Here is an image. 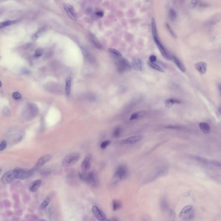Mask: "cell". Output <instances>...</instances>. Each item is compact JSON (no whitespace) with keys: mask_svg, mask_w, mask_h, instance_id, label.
I'll use <instances>...</instances> for the list:
<instances>
[{"mask_svg":"<svg viewBox=\"0 0 221 221\" xmlns=\"http://www.w3.org/2000/svg\"><path fill=\"white\" fill-rule=\"evenodd\" d=\"M79 175L80 180L85 181L92 187H96L98 185V177L94 172H83L82 173H79Z\"/></svg>","mask_w":221,"mask_h":221,"instance_id":"obj_1","label":"cell"},{"mask_svg":"<svg viewBox=\"0 0 221 221\" xmlns=\"http://www.w3.org/2000/svg\"><path fill=\"white\" fill-rule=\"evenodd\" d=\"M81 158V154L78 152H74L68 154L64 158L62 165L64 167H69L74 165Z\"/></svg>","mask_w":221,"mask_h":221,"instance_id":"obj_2","label":"cell"},{"mask_svg":"<svg viewBox=\"0 0 221 221\" xmlns=\"http://www.w3.org/2000/svg\"><path fill=\"white\" fill-rule=\"evenodd\" d=\"M195 211L194 207L191 205L185 206L179 214V217L183 220H191L194 218Z\"/></svg>","mask_w":221,"mask_h":221,"instance_id":"obj_3","label":"cell"},{"mask_svg":"<svg viewBox=\"0 0 221 221\" xmlns=\"http://www.w3.org/2000/svg\"><path fill=\"white\" fill-rule=\"evenodd\" d=\"M116 65L117 70L120 73L130 71L132 69V65L130 63L127 59L123 58L118 60Z\"/></svg>","mask_w":221,"mask_h":221,"instance_id":"obj_4","label":"cell"},{"mask_svg":"<svg viewBox=\"0 0 221 221\" xmlns=\"http://www.w3.org/2000/svg\"><path fill=\"white\" fill-rule=\"evenodd\" d=\"M32 170L21 168H16L13 170L14 175L16 179L23 180L29 178L32 175Z\"/></svg>","mask_w":221,"mask_h":221,"instance_id":"obj_5","label":"cell"},{"mask_svg":"<svg viewBox=\"0 0 221 221\" xmlns=\"http://www.w3.org/2000/svg\"><path fill=\"white\" fill-rule=\"evenodd\" d=\"M153 38L155 43L156 44L157 46L158 47L162 55L163 56V57L167 60H172V56L169 54L167 50L165 49V47L161 43L159 39V37L154 38Z\"/></svg>","mask_w":221,"mask_h":221,"instance_id":"obj_6","label":"cell"},{"mask_svg":"<svg viewBox=\"0 0 221 221\" xmlns=\"http://www.w3.org/2000/svg\"><path fill=\"white\" fill-rule=\"evenodd\" d=\"M38 113V108L35 105L28 104L23 112V115L28 119L36 116Z\"/></svg>","mask_w":221,"mask_h":221,"instance_id":"obj_7","label":"cell"},{"mask_svg":"<svg viewBox=\"0 0 221 221\" xmlns=\"http://www.w3.org/2000/svg\"><path fill=\"white\" fill-rule=\"evenodd\" d=\"M52 156L50 154H47L41 157L38 159L34 167L32 170V171H34L40 168L45 164L50 161L52 159Z\"/></svg>","mask_w":221,"mask_h":221,"instance_id":"obj_8","label":"cell"},{"mask_svg":"<svg viewBox=\"0 0 221 221\" xmlns=\"http://www.w3.org/2000/svg\"><path fill=\"white\" fill-rule=\"evenodd\" d=\"M63 6H64V8L65 9V11L66 13L67 16H68L72 20H74V21L77 20V14L73 7L71 5L68 4H64Z\"/></svg>","mask_w":221,"mask_h":221,"instance_id":"obj_9","label":"cell"},{"mask_svg":"<svg viewBox=\"0 0 221 221\" xmlns=\"http://www.w3.org/2000/svg\"><path fill=\"white\" fill-rule=\"evenodd\" d=\"M92 162V156L90 154H87L81 165L83 172H88L89 171L91 166Z\"/></svg>","mask_w":221,"mask_h":221,"instance_id":"obj_10","label":"cell"},{"mask_svg":"<svg viewBox=\"0 0 221 221\" xmlns=\"http://www.w3.org/2000/svg\"><path fill=\"white\" fill-rule=\"evenodd\" d=\"M16 179L13 171H10L5 173L0 180V182L3 184H8L13 182Z\"/></svg>","mask_w":221,"mask_h":221,"instance_id":"obj_11","label":"cell"},{"mask_svg":"<svg viewBox=\"0 0 221 221\" xmlns=\"http://www.w3.org/2000/svg\"><path fill=\"white\" fill-rule=\"evenodd\" d=\"M92 212L94 216L99 221L105 220L106 216L102 211L100 210L97 206H93L92 208Z\"/></svg>","mask_w":221,"mask_h":221,"instance_id":"obj_12","label":"cell"},{"mask_svg":"<svg viewBox=\"0 0 221 221\" xmlns=\"http://www.w3.org/2000/svg\"><path fill=\"white\" fill-rule=\"evenodd\" d=\"M132 67L134 69L142 71L144 68V65L143 60L139 58H135L133 60Z\"/></svg>","mask_w":221,"mask_h":221,"instance_id":"obj_13","label":"cell"},{"mask_svg":"<svg viewBox=\"0 0 221 221\" xmlns=\"http://www.w3.org/2000/svg\"><path fill=\"white\" fill-rule=\"evenodd\" d=\"M143 138V136L142 135H136L123 140L121 141V143L124 144H133L138 143L139 141L141 140Z\"/></svg>","mask_w":221,"mask_h":221,"instance_id":"obj_14","label":"cell"},{"mask_svg":"<svg viewBox=\"0 0 221 221\" xmlns=\"http://www.w3.org/2000/svg\"><path fill=\"white\" fill-rule=\"evenodd\" d=\"M194 67L201 74L205 73L207 70V65L204 62H199L194 65Z\"/></svg>","mask_w":221,"mask_h":221,"instance_id":"obj_15","label":"cell"},{"mask_svg":"<svg viewBox=\"0 0 221 221\" xmlns=\"http://www.w3.org/2000/svg\"><path fill=\"white\" fill-rule=\"evenodd\" d=\"M172 60H173L174 62L177 67L179 69L181 70V71L184 73L186 72V68L183 64L182 63L181 60L179 59L176 56L173 55L172 56Z\"/></svg>","mask_w":221,"mask_h":221,"instance_id":"obj_16","label":"cell"},{"mask_svg":"<svg viewBox=\"0 0 221 221\" xmlns=\"http://www.w3.org/2000/svg\"><path fill=\"white\" fill-rule=\"evenodd\" d=\"M117 171L119 173L122 179H124L127 178L128 175V169L125 165L119 166L117 168Z\"/></svg>","mask_w":221,"mask_h":221,"instance_id":"obj_17","label":"cell"},{"mask_svg":"<svg viewBox=\"0 0 221 221\" xmlns=\"http://www.w3.org/2000/svg\"><path fill=\"white\" fill-rule=\"evenodd\" d=\"M71 83V77L68 76L65 81V93L67 96H69L70 94Z\"/></svg>","mask_w":221,"mask_h":221,"instance_id":"obj_18","label":"cell"},{"mask_svg":"<svg viewBox=\"0 0 221 221\" xmlns=\"http://www.w3.org/2000/svg\"><path fill=\"white\" fill-rule=\"evenodd\" d=\"M146 112L145 111H141L140 112L134 113L130 116L129 120L130 121L140 119L145 116Z\"/></svg>","mask_w":221,"mask_h":221,"instance_id":"obj_19","label":"cell"},{"mask_svg":"<svg viewBox=\"0 0 221 221\" xmlns=\"http://www.w3.org/2000/svg\"><path fill=\"white\" fill-rule=\"evenodd\" d=\"M108 51L110 54L112 55V56L113 57V58L116 60H118L119 59L123 58V55L121 54V52H120L115 49H114L113 48H110L108 49Z\"/></svg>","mask_w":221,"mask_h":221,"instance_id":"obj_20","label":"cell"},{"mask_svg":"<svg viewBox=\"0 0 221 221\" xmlns=\"http://www.w3.org/2000/svg\"><path fill=\"white\" fill-rule=\"evenodd\" d=\"M42 183L41 180H37L31 183L29 188V190L32 192H36L38 190Z\"/></svg>","mask_w":221,"mask_h":221,"instance_id":"obj_21","label":"cell"},{"mask_svg":"<svg viewBox=\"0 0 221 221\" xmlns=\"http://www.w3.org/2000/svg\"><path fill=\"white\" fill-rule=\"evenodd\" d=\"M122 179L121 175L117 171H116L113 175L111 183L113 185H116L117 183H119Z\"/></svg>","mask_w":221,"mask_h":221,"instance_id":"obj_22","label":"cell"},{"mask_svg":"<svg viewBox=\"0 0 221 221\" xmlns=\"http://www.w3.org/2000/svg\"><path fill=\"white\" fill-rule=\"evenodd\" d=\"M199 127L203 132L206 134H209L211 131L210 126L207 123L201 122L199 124Z\"/></svg>","mask_w":221,"mask_h":221,"instance_id":"obj_23","label":"cell"},{"mask_svg":"<svg viewBox=\"0 0 221 221\" xmlns=\"http://www.w3.org/2000/svg\"><path fill=\"white\" fill-rule=\"evenodd\" d=\"M151 27H152V34L153 38L158 37L155 19L154 17H152V20H151Z\"/></svg>","mask_w":221,"mask_h":221,"instance_id":"obj_24","label":"cell"},{"mask_svg":"<svg viewBox=\"0 0 221 221\" xmlns=\"http://www.w3.org/2000/svg\"><path fill=\"white\" fill-rule=\"evenodd\" d=\"M175 103L181 104V102L180 100H179L178 99H173V98L167 99L165 101V105L167 107L170 108Z\"/></svg>","mask_w":221,"mask_h":221,"instance_id":"obj_25","label":"cell"},{"mask_svg":"<svg viewBox=\"0 0 221 221\" xmlns=\"http://www.w3.org/2000/svg\"><path fill=\"white\" fill-rule=\"evenodd\" d=\"M90 38L92 41V43L94 46L98 49H101L102 48V45L101 44L99 41L96 38L95 36L93 35H91L90 36Z\"/></svg>","mask_w":221,"mask_h":221,"instance_id":"obj_26","label":"cell"},{"mask_svg":"<svg viewBox=\"0 0 221 221\" xmlns=\"http://www.w3.org/2000/svg\"><path fill=\"white\" fill-rule=\"evenodd\" d=\"M82 51H83V54L84 55L85 57L87 58V60L90 62L91 63L94 60H93V58L92 57V54L89 52V51L85 48H82Z\"/></svg>","mask_w":221,"mask_h":221,"instance_id":"obj_27","label":"cell"},{"mask_svg":"<svg viewBox=\"0 0 221 221\" xmlns=\"http://www.w3.org/2000/svg\"><path fill=\"white\" fill-rule=\"evenodd\" d=\"M18 21V20H7L5 22H0V28H3L7 26L14 24L17 22Z\"/></svg>","mask_w":221,"mask_h":221,"instance_id":"obj_28","label":"cell"},{"mask_svg":"<svg viewBox=\"0 0 221 221\" xmlns=\"http://www.w3.org/2000/svg\"><path fill=\"white\" fill-rule=\"evenodd\" d=\"M148 65H149L150 67L154 69V70H156L161 72H165L164 70L163 69L162 67H161L160 66H159L158 65L155 64V63L150 62V61H148Z\"/></svg>","mask_w":221,"mask_h":221,"instance_id":"obj_29","label":"cell"},{"mask_svg":"<svg viewBox=\"0 0 221 221\" xmlns=\"http://www.w3.org/2000/svg\"><path fill=\"white\" fill-rule=\"evenodd\" d=\"M121 207V204L120 201L117 200H114L112 202V207L113 210L116 211L119 210Z\"/></svg>","mask_w":221,"mask_h":221,"instance_id":"obj_30","label":"cell"},{"mask_svg":"<svg viewBox=\"0 0 221 221\" xmlns=\"http://www.w3.org/2000/svg\"><path fill=\"white\" fill-rule=\"evenodd\" d=\"M50 202V199L49 197H47L44 201H43V203L41 205V207L43 209H45L49 205Z\"/></svg>","mask_w":221,"mask_h":221,"instance_id":"obj_31","label":"cell"},{"mask_svg":"<svg viewBox=\"0 0 221 221\" xmlns=\"http://www.w3.org/2000/svg\"><path fill=\"white\" fill-rule=\"evenodd\" d=\"M169 14H170V18L172 20H174L176 19L177 17L176 11L173 8H171L170 9V11H169Z\"/></svg>","mask_w":221,"mask_h":221,"instance_id":"obj_32","label":"cell"},{"mask_svg":"<svg viewBox=\"0 0 221 221\" xmlns=\"http://www.w3.org/2000/svg\"><path fill=\"white\" fill-rule=\"evenodd\" d=\"M121 128L120 127H117L114 129L113 135L115 137H118L120 136L121 133Z\"/></svg>","mask_w":221,"mask_h":221,"instance_id":"obj_33","label":"cell"},{"mask_svg":"<svg viewBox=\"0 0 221 221\" xmlns=\"http://www.w3.org/2000/svg\"><path fill=\"white\" fill-rule=\"evenodd\" d=\"M202 0H191L190 2V7L193 8H195L199 4Z\"/></svg>","mask_w":221,"mask_h":221,"instance_id":"obj_34","label":"cell"},{"mask_svg":"<svg viewBox=\"0 0 221 221\" xmlns=\"http://www.w3.org/2000/svg\"><path fill=\"white\" fill-rule=\"evenodd\" d=\"M161 208L163 210H166L168 208V204L167 202L165 199H162L161 201Z\"/></svg>","mask_w":221,"mask_h":221,"instance_id":"obj_35","label":"cell"},{"mask_svg":"<svg viewBox=\"0 0 221 221\" xmlns=\"http://www.w3.org/2000/svg\"><path fill=\"white\" fill-rule=\"evenodd\" d=\"M111 143V141L110 140H107L104 141L101 144V148L102 149H105Z\"/></svg>","mask_w":221,"mask_h":221,"instance_id":"obj_36","label":"cell"},{"mask_svg":"<svg viewBox=\"0 0 221 221\" xmlns=\"http://www.w3.org/2000/svg\"><path fill=\"white\" fill-rule=\"evenodd\" d=\"M165 24H166L165 25V26H166V27H167V30H168V31L169 32H170V34L172 35V36L173 37H174V38H176V36L175 34L174 33V32L173 31V30H172V27H171V26L169 25V24H168L167 23H166Z\"/></svg>","mask_w":221,"mask_h":221,"instance_id":"obj_37","label":"cell"},{"mask_svg":"<svg viewBox=\"0 0 221 221\" xmlns=\"http://www.w3.org/2000/svg\"><path fill=\"white\" fill-rule=\"evenodd\" d=\"M43 50L42 48H38L36 50L35 55L36 57H40L43 55Z\"/></svg>","mask_w":221,"mask_h":221,"instance_id":"obj_38","label":"cell"},{"mask_svg":"<svg viewBox=\"0 0 221 221\" xmlns=\"http://www.w3.org/2000/svg\"><path fill=\"white\" fill-rule=\"evenodd\" d=\"M43 31H44L43 29H42L40 31L37 32L32 36V39L33 40H36L39 37V36L41 35V34L42 33V32H43Z\"/></svg>","mask_w":221,"mask_h":221,"instance_id":"obj_39","label":"cell"},{"mask_svg":"<svg viewBox=\"0 0 221 221\" xmlns=\"http://www.w3.org/2000/svg\"><path fill=\"white\" fill-rule=\"evenodd\" d=\"M3 113L5 116H9L11 114V111L7 107H5L3 109Z\"/></svg>","mask_w":221,"mask_h":221,"instance_id":"obj_40","label":"cell"},{"mask_svg":"<svg viewBox=\"0 0 221 221\" xmlns=\"http://www.w3.org/2000/svg\"><path fill=\"white\" fill-rule=\"evenodd\" d=\"M13 97L16 100H18L21 98V94L17 92H14L13 94Z\"/></svg>","mask_w":221,"mask_h":221,"instance_id":"obj_41","label":"cell"},{"mask_svg":"<svg viewBox=\"0 0 221 221\" xmlns=\"http://www.w3.org/2000/svg\"><path fill=\"white\" fill-rule=\"evenodd\" d=\"M7 143L5 141H3L1 143H0V151H2L3 150H5L7 147Z\"/></svg>","mask_w":221,"mask_h":221,"instance_id":"obj_42","label":"cell"},{"mask_svg":"<svg viewBox=\"0 0 221 221\" xmlns=\"http://www.w3.org/2000/svg\"><path fill=\"white\" fill-rule=\"evenodd\" d=\"M165 128L167 129H181V127L177 126H174V125H168L165 127Z\"/></svg>","mask_w":221,"mask_h":221,"instance_id":"obj_43","label":"cell"},{"mask_svg":"<svg viewBox=\"0 0 221 221\" xmlns=\"http://www.w3.org/2000/svg\"><path fill=\"white\" fill-rule=\"evenodd\" d=\"M157 60V58L156 56L154 55H152L150 56L149 58V61L150 62L155 63Z\"/></svg>","mask_w":221,"mask_h":221,"instance_id":"obj_44","label":"cell"},{"mask_svg":"<svg viewBox=\"0 0 221 221\" xmlns=\"http://www.w3.org/2000/svg\"><path fill=\"white\" fill-rule=\"evenodd\" d=\"M96 14L97 16H98L100 17H102L104 16V13L102 11H98L96 12Z\"/></svg>","mask_w":221,"mask_h":221,"instance_id":"obj_45","label":"cell"},{"mask_svg":"<svg viewBox=\"0 0 221 221\" xmlns=\"http://www.w3.org/2000/svg\"><path fill=\"white\" fill-rule=\"evenodd\" d=\"M169 215H170V217L171 218H174L175 216V212L173 210H170V212H169Z\"/></svg>","mask_w":221,"mask_h":221,"instance_id":"obj_46","label":"cell"},{"mask_svg":"<svg viewBox=\"0 0 221 221\" xmlns=\"http://www.w3.org/2000/svg\"><path fill=\"white\" fill-rule=\"evenodd\" d=\"M22 73L23 74H29V71L27 69H23L22 70Z\"/></svg>","mask_w":221,"mask_h":221,"instance_id":"obj_47","label":"cell"},{"mask_svg":"<svg viewBox=\"0 0 221 221\" xmlns=\"http://www.w3.org/2000/svg\"><path fill=\"white\" fill-rule=\"evenodd\" d=\"M2 83L1 82V81H0V87H1V86H2Z\"/></svg>","mask_w":221,"mask_h":221,"instance_id":"obj_48","label":"cell"},{"mask_svg":"<svg viewBox=\"0 0 221 221\" xmlns=\"http://www.w3.org/2000/svg\"><path fill=\"white\" fill-rule=\"evenodd\" d=\"M1 13V10H0V14Z\"/></svg>","mask_w":221,"mask_h":221,"instance_id":"obj_49","label":"cell"},{"mask_svg":"<svg viewBox=\"0 0 221 221\" xmlns=\"http://www.w3.org/2000/svg\"><path fill=\"white\" fill-rule=\"evenodd\" d=\"M1 170H1V169H0V172H1Z\"/></svg>","mask_w":221,"mask_h":221,"instance_id":"obj_50","label":"cell"}]
</instances>
